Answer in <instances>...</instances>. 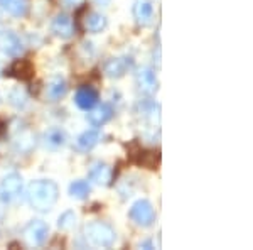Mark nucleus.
Instances as JSON below:
<instances>
[{"instance_id": "obj_14", "label": "nucleus", "mask_w": 253, "mask_h": 250, "mask_svg": "<svg viewBox=\"0 0 253 250\" xmlns=\"http://www.w3.org/2000/svg\"><path fill=\"white\" fill-rule=\"evenodd\" d=\"M107 17L103 14H98V12H86L83 17V26L84 29L91 34H98V32L105 31L107 27Z\"/></svg>"}, {"instance_id": "obj_15", "label": "nucleus", "mask_w": 253, "mask_h": 250, "mask_svg": "<svg viewBox=\"0 0 253 250\" xmlns=\"http://www.w3.org/2000/svg\"><path fill=\"white\" fill-rule=\"evenodd\" d=\"M9 75L22 81H29L34 76V66L29 59H17L9 69Z\"/></svg>"}, {"instance_id": "obj_16", "label": "nucleus", "mask_w": 253, "mask_h": 250, "mask_svg": "<svg viewBox=\"0 0 253 250\" xmlns=\"http://www.w3.org/2000/svg\"><path fill=\"white\" fill-rule=\"evenodd\" d=\"M66 141H68V135L61 127H51L44 134V144L49 149H59V147L66 144Z\"/></svg>"}, {"instance_id": "obj_3", "label": "nucleus", "mask_w": 253, "mask_h": 250, "mask_svg": "<svg viewBox=\"0 0 253 250\" xmlns=\"http://www.w3.org/2000/svg\"><path fill=\"white\" fill-rule=\"evenodd\" d=\"M128 216L133 223L138 225V227L149 228V227H152L154 221H156V210H154L152 203H150L149 200H138V201L132 204V208H130V211H128Z\"/></svg>"}, {"instance_id": "obj_20", "label": "nucleus", "mask_w": 253, "mask_h": 250, "mask_svg": "<svg viewBox=\"0 0 253 250\" xmlns=\"http://www.w3.org/2000/svg\"><path fill=\"white\" fill-rule=\"evenodd\" d=\"M91 193V186H89L88 181H83V179H78V181H73L69 184V195L76 200H86Z\"/></svg>"}, {"instance_id": "obj_23", "label": "nucleus", "mask_w": 253, "mask_h": 250, "mask_svg": "<svg viewBox=\"0 0 253 250\" xmlns=\"http://www.w3.org/2000/svg\"><path fill=\"white\" fill-rule=\"evenodd\" d=\"M3 127H5V122H2V120H0V134L3 132Z\"/></svg>"}, {"instance_id": "obj_10", "label": "nucleus", "mask_w": 253, "mask_h": 250, "mask_svg": "<svg viewBox=\"0 0 253 250\" xmlns=\"http://www.w3.org/2000/svg\"><path fill=\"white\" fill-rule=\"evenodd\" d=\"M51 29L58 38L61 39H69L75 36V22L68 14H58L51 24Z\"/></svg>"}, {"instance_id": "obj_9", "label": "nucleus", "mask_w": 253, "mask_h": 250, "mask_svg": "<svg viewBox=\"0 0 253 250\" xmlns=\"http://www.w3.org/2000/svg\"><path fill=\"white\" fill-rule=\"evenodd\" d=\"M75 103L80 106L81 110L88 112L91 110L93 106L98 103V92L89 85H83L76 90V95H75Z\"/></svg>"}, {"instance_id": "obj_2", "label": "nucleus", "mask_w": 253, "mask_h": 250, "mask_svg": "<svg viewBox=\"0 0 253 250\" xmlns=\"http://www.w3.org/2000/svg\"><path fill=\"white\" fill-rule=\"evenodd\" d=\"M84 237L91 245L110 249L117 242V232L105 221H89L84 225Z\"/></svg>"}, {"instance_id": "obj_5", "label": "nucleus", "mask_w": 253, "mask_h": 250, "mask_svg": "<svg viewBox=\"0 0 253 250\" xmlns=\"http://www.w3.org/2000/svg\"><path fill=\"white\" fill-rule=\"evenodd\" d=\"M22 235H24V240L27 242V245H31V247H41V245H44L47 240L49 227L41 220H32L26 225Z\"/></svg>"}, {"instance_id": "obj_6", "label": "nucleus", "mask_w": 253, "mask_h": 250, "mask_svg": "<svg viewBox=\"0 0 253 250\" xmlns=\"http://www.w3.org/2000/svg\"><path fill=\"white\" fill-rule=\"evenodd\" d=\"M0 51L7 56H20L24 52V44L20 38L12 31H0Z\"/></svg>"}, {"instance_id": "obj_17", "label": "nucleus", "mask_w": 253, "mask_h": 250, "mask_svg": "<svg viewBox=\"0 0 253 250\" xmlns=\"http://www.w3.org/2000/svg\"><path fill=\"white\" fill-rule=\"evenodd\" d=\"M0 7L14 17H26L29 12V0H0Z\"/></svg>"}, {"instance_id": "obj_1", "label": "nucleus", "mask_w": 253, "mask_h": 250, "mask_svg": "<svg viewBox=\"0 0 253 250\" xmlns=\"http://www.w3.org/2000/svg\"><path fill=\"white\" fill-rule=\"evenodd\" d=\"M27 203L31 204L32 210L46 213L54 208L59 198L58 184L51 179H36L27 186L26 193Z\"/></svg>"}, {"instance_id": "obj_21", "label": "nucleus", "mask_w": 253, "mask_h": 250, "mask_svg": "<svg viewBox=\"0 0 253 250\" xmlns=\"http://www.w3.org/2000/svg\"><path fill=\"white\" fill-rule=\"evenodd\" d=\"M75 225H76V213L71 211V210L64 211L63 215L59 216V220H58V228H59V230H63V232L73 230V228H75Z\"/></svg>"}, {"instance_id": "obj_18", "label": "nucleus", "mask_w": 253, "mask_h": 250, "mask_svg": "<svg viewBox=\"0 0 253 250\" xmlns=\"http://www.w3.org/2000/svg\"><path fill=\"white\" fill-rule=\"evenodd\" d=\"M103 71L108 78H113V80H118L125 75L126 71V61L122 58H110L107 63L103 64Z\"/></svg>"}, {"instance_id": "obj_13", "label": "nucleus", "mask_w": 253, "mask_h": 250, "mask_svg": "<svg viewBox=\"0 0 253 250\" xmlns=\"http://www.w3.org/2000/svg\"><path fill=\"white\" fill-rule=\"evenodd\" d=\"M68 93V83L63 76H52L46 87V100L59 101Z\"/></svg>"}, {"instance_id": "obj_4", "label": "nucleus", "mask_w": 253, "mask_h": 250, "mask_svg": "<svg viewBox=\"0 0 253 250\" xmlns=\"http://www.w3.org/2000/svg\"><path fill=\"white\" fill-rule=\"evenodd\" d=\"M22 176L17 173H10L0 181V201L12 203L22 195Z\"/></svg>"}, {"instance_id": "obj_12", "label": "nucleus", "mask_w": 253, "mask_h": 250, "mask_svg": "<svg viewBox=\"0 0 253 250\" xmlns=\"http://www.w3.org/2000/svg\"><path fill=\"white\" fill-rule=\"evenodd\" d=\"M88 122L95 127H101L105 125L108 120H112L113 117V108L110 103H101V105H95L91 110H88Z\"/></svg>"}, {"instance_id": "obj_8", "label": "nucleus", "mask_w": 253, "mask_h": 250, "mask_svg": "<svg viewBox=\"0 0 253 250\" xmlns=\"http://www.w3.org/2000/svg\"><path fill=\"white\" fill-rule=\"evenodd\" d=\"M89 181H93L98 186H110L113 181V169L112 166L105 162H95L88 171Z\"/></svg>"}, {"instance_id": "obj_19", "label": "nucleus", "mask_w": 253, "mask_h": 250, "mask_svg": "<svg viewBox=\"0 0 253 250\" xmlns=\"http://www.w3.org/2000/svg\"><path fill=\"white\" fill-rule=\"evenodd\" d=\"M100 142V132L98 130H86L76 139V147L83 152H88Z\"/></svg>"}, {"instance_id": "obj_7", "label": "nucleus", "mask_w": 253, "mask_h": 250, "mask_svg": "<svg viewBox=\"0 0 253 250\" xmlns=\"http://www.w3.org/2000/svg\"><path fill=\"white\" fill-rule=\"evenodd\" d=\"M135 81H137V88L140 90L144 95H154L159 90V80H157L156 73L150 68L138 69Z\"/></svg>"}, {"instance_id": "obj_11", "label": "nucleus", "mask_w": 253, "mask_h": 250, "mask_svg": "<svg viewBox=\"0 0 253 250\" xmlns=\"http://www.w3.org/2000/svg\"><path fill=\"white\" fill-rule=\"evenodd\" d=\"M132 12L138 26H149L154 19V3L150 0H137Z\"/></svg>"}, {"instance_id": "obj_22", "label": "nucleus", "mask_w": 253, "mask_h": 250, "mask_svg": "<svg viewBox=\"0 0 253 250\" xmlns=\"http://www.w3.org/2000/svg\"><path fill=\"white\" fill-rule=\"evenodd\" d=\"M63 2H64V5H66V7H80L84 0H63Z\"/></svg>"}]
</instances>
